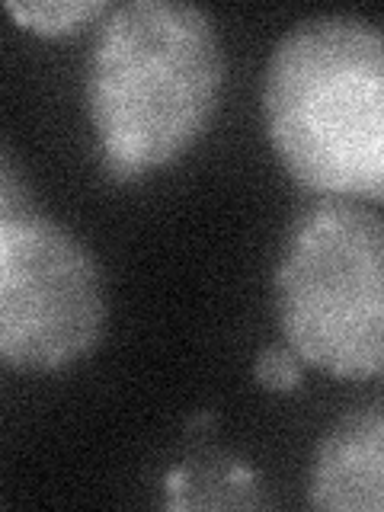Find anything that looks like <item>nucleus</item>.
Here are the masks:
<instances>
[{"label":"nucleus","mask_w":384,"mask_h":512,"mask_svg":"<svg viewBox=\"0 0 384 512\" xmlns=\"http://www.w3.org/2000/svg\"><path fill=\"white\" fill-rule=\"evenodd\" d=\"M106 282L93 253L45 215L0 221V362L61 372L103 340Z\"/></svg>","instance_id":"20e7f679"},{"label":"nucleus","mask_w":384,"mask_h":512,"mask_svg":"<svg viewBox=\"0 0 384 512\" xmlns=\"http://www.w3.org/2000/svg\"><path fill=\"white\" fill-rule=\"evenodd\" d=\"M308 503L330 512H381L384 506V413L381 404L352 410L314 455Z\"/></svg>","instance_id":"39448f33"},{"label":"nucleus","mask_w":384,"mask_h":512,"mask_svg":"<svg viewBox=\"0 0 384 512\" xmlns=\"http://www.w3.org/2000/svg\"><path fill=\"white\" fill-rule=\"evenodd\" d=\"M23 212H26V192L20 180H16V173L10 170V164L0 157V221Z\"/></svg>","instance_id":"6e6552de"},{"label":"nucleus","mask_w":384,"mask_h":512,"mask_svg":"<svg viewBox=\"0 0 384 512\" xmlns=\"http://www.w3.org/2000/svg\"><path fill=\"white\" fill-rule=\"evenodd\" d=\"M263 116L272 148L304 189L381 202V29L349 13L295 23L269 55Z\"/></svg>","instance_id":"f03ea898"},{"label":"nucleus","mask_w":384,"mask_h":512,"mask_svg":"<svg viewBox=\"0 0 384 512\" xmlns=\"http://www.w3.org/2000/svg\"><path fill=\"white\" fill-rule=\"evenodd\" d=\"M7 13L26 29H36L42 36H64L77 26L103 20L112 10L106 0H7Z\"/></svg>","instance_id":"423d86ee"},{"label":"nucleus","mask_w":384,"mask_h":512,"mask_svg":"<svg viewBox=\"0 0 384 512\" xmlns=\"http://www.w3.org/2000/svg\"><path fill=\"white\" fill-rule=\"evenodd\" d=\"M221 84V39L202 7L180 0L112 7L87 68V106L106 173L135 180L180 157L215 116Z\"/></svg>","instance_id":"f257e3e1"},{"label":"nucleus","mask_w":384,"mask_h":512,"mask_svg":"<svg viewBox=\"0 0 384 512\" xmlns=\"http://www.w3.org/2000/svg\"><path fill=\"white\" fill-rule=\"evenodd\" d=\"M253 375L269 391H295L301 381V359L288 346H269L256 356Z\"/></svg>","instance_id":"0eeeda50"},{"label":"nucleus","mask_w":384,"mask_h":512,"mask_svg":"<svg viewBox=\"0 0 384 512\" xmlns=\"http://www.w3.org/2000/svg\"><path fill=\"white\" fill-rule=\"evenodd\" d=\"M285 346L336 378L384 365V221L359 199L324 196L292 221L272 276Z\"/></svg>","instance_id":"7ed1b4c3"}]
</instances>
